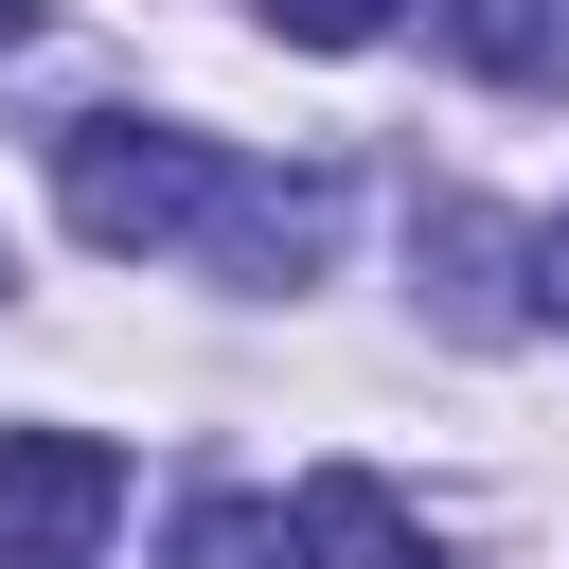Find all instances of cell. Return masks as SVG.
I'll return each instance as SVG.
<instances>
[{"instance_id": "cell-7", "label": "cell", "mask_w": 569, "mask_h": 569, "mask_svg": "<svg viewBox=\"0 0 569 569\" xmlns=\"http://www.w3.org/2000/svg\"><path fill=\"white\" fill-rule=\"evenodd\" d=\"M391 18H409V0H267V36H284V53H373Z\"/></svg>"}, {"instance_id": "cell-1", "label": "cell", "mask_w": 569, "mask_h": 569, "mask_svg": "<svg viewBox=\"0 0 569 569\" xmlns=\"http://www.w3.org/2000/svg\"><path fill=\"white\" fill-rule=\"evenodd\" d=\"M53 196H71V231L107 267L213 249L231 284H320V249H338V160H231L196 124H142V107L53 124Z\"/></svg>"}, {"instance_id": "cell-4", "label": "cell", "mask_w": 569, "mask_h": 569, "mask_svg": "<svg viewBox=\"0 0 569 569\" xmlns=\"http://www.w3.org/2000/svg\"><path fill=\"white\" fill-rule=\"evenodd\" d=\"M302 569H427V533H409V498L373 462H320L302 480Z\"/></svg>"}, {"instance_id": "cell-9", "label": "cell", "mask_w": 569, "mask_h": 569, "mask_svg": "<svg viewBox=\"0 0 569 569\" xmlns=\"http://www.w3.org/2000/svg\"><path fill=\"white\" fill-rule=\"evenodd\" d=\"M18 36H36V0H0V53H18Z\"/></svg>"}, {"instance_id": "cell-2", "label": "cell", "mask_w": 569, "mask_h": 569, "mask_svg": "<svg viewBox=\"0 0 569 569\" xmlns=\"http://www.w3.org/2000/svg\"><path fill=\"white\" fill-rule=\"evenodd\" d=\"M124 516V445L89 427H0V569H89Z\"/></svg>"}, {"instance_id": "cell-8", "label": "cell", "mask_w": 569, "mask_h": 569, "mask_svg": "<svg viewBox=\"0 0 569 569\" xmlns=\"http://www.w3.org/2000/svg\"><path fill=\"white\" fill-rule=\"evenodd\" d=\"M533 320H569V213L533 231Z\"/></svg>"}, {"instance_id": "cell-3", "label": "cell", "mask_w": 569, "mask_h": 569, "mask_svg": "<svg viewBox=\"0 0 569 569\" xmlns=\"http://www.w3.org/2000/svg\"><path fill=\"white\" fill-rule=\"evenodd\" d=\"M409 284H427L445 338H516L533 320V231H498L480 196H427L409 213Z\"/></svg>"}, {"instance_id": "cell-5", "label": "cell", "mask_w": 569, "mask_h": 569, "mask_svg": "<svg viewBox=\"0 0 569 569\" xmlns=\"http://www.w3.org/2000/svg\"><path fill=\"white\" fill-rule=\"evenodd\" d=\"M445 53L480 89H569V18L551 0H445Z\"/></svg>"}, {"instance_id": "cell-10", "label": "cell", "mask_w": 569, "mask_h": 569, "mask_svg": "<svg viewBox=\"0 0 569 569\" xmlns=\"http://www.w3.org/2000/svg\"><path fill=\"white\" fill-rule=\"evenodd\" d=\"M0 284H18V267H0Z\"/></svg>"}, {"instance_id": "cell-6", "label": "cell", "mask_w": 569, "mask_h": 569, "mask_svg": "<svg viewBox=\"0 0 569 569\" xmlns=\"http://www.w3.org/2000/svg\"><path fill=\"white\" fill-rule=\"evenodd\" d=\"M178 569H284V516L267 498H196L178 516Z\"/></svg>"}]
</instances>
